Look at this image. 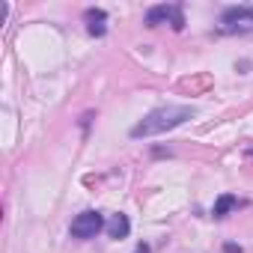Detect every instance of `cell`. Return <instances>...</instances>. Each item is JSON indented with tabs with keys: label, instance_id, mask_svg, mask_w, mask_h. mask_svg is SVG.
I'll list each match as a JSON object with an SVG mask.
<instances>
[{
	"label": "cell",
	"instance_id": "cell-1",
	"mask_svg": "<svg viewBox=\"0 0 253 253\" xmlns=\"http://www.w3.org/2000/svg\"><path fill=\"white\" fill-rule=\"evenodd\" d=\"M194 116V107L188 104H167V107H158L152 113H146L134 128H131V137L140 140V137H155V134H164V131H173L179 128L182 122H188Z\"/></svg>",
	"mask_w": 253,
	"mask_h": 253
},
{
	"label": "cell",
	"instance_id": "cell-2",
	"mask_svg": "<svg viewBox=\"0 0 253 253\" xmlns=\"http://www.w3.org/2000/svg\"><path fill=\"white\" fill-rule=\"evenodd\" d=\"M223 33H253V6H229L220 15Z\"/></svg>",
	"mask_w": 253,
	"mask_h": 253
},
{
	"label": "cell",
	"instance_id": "cell-3",
	"mask_svg": "<svg viewBox=\"0 0 253 253\" xmlns=\"http://www.w3.org/2000/svg\"><path fill=\"white\" fill-rule=\"evenodd\" d=\"M101 229H104V217H101V211H92V209L81 211V214L72 220V226H69L72 238H81V241H86V238H95Z\"/></svg>",
	"mask_w": 253,
	"mask_h": 253
},
{
	"label": "cell",
	"instance_id": "cell-4",
	"mask_svg": "<svg viewBox=\"0 0 253 253\" xmlns=\"http://www.w3.org/2000/svg\"><path fill=\"white\" fill-rule=\"evenodd\" d=\"M146 24H149V27H158V24H173L176 30H182V27H185L182 6H167V3L152 6V9L146 12Z\"/></svg>",
	"mask_w": 253,
	"mask_h": 253
},
{
	"label": "cell",
	"instance_id": "cell-5",
	"mask_svg": "<svg viewBox=\"0 0 253 253\" xmlns=\"http://www.w3.org/2000/svg\"><path fill=\"white\" fill-rule=\"evenodd\" d=\"M128 232H131V220L125 217V214H113V217L107 220V235H110V238L119 241V238H125Z\"/></svg>",
	"mask_w": 253,
	"mask_h": 253
},
{
	"label": "cell",
	"instance_id": "cell-6",
	"mask_svg": "<svg viewBox=\"0 0 253 253\" xmlns=\"http://www.w3.org/2000/svg\"><path fill=\"white\" fill-rule=\"evenodd\" d=\"M86 30L89 36H104V21H107V12L104 9H86Z\"/></svg>",
	"mask_w": 253,
	"mask_h": 253
},
{
	"label": "cell",
	"instance_id": "cell-7",
	"mask_svg": "<svg viewBox=\"0 0 253 253\" xmlns=\"http://www.w3.org/2000/svg\"><path fill=\"white\" fill-rule=\"evenodd\" d=\"M235 206H238V200H235L232 194H223V197H217V200H214V209H211V214H214V217H226V214H229Z\"/></svg>",
	"mask_w": 253,
	"mask_h": 253
},
{
	"label": "cell",
	"instance_id": "cell-8",
	"mask_svg": "<svg viewBox=\"0 0 253 253\" xmlns=\"http://www.w3.org/2000/svg\"><path fill=\"white\" fill-rule=\"evenodd\" d=\"M226 253H241V247H235V244H226Z\"/></svg>",
	"mask_w": 253,
	"mask_h": 253
},
{
	"label": "cell",
	"instance_id": "cell-9",
	"mask_svg": "<svg viewBox=\"0 0 253 253\" xmlns=\"http://www.w3.org/2000/svg\"><path fill=\"white\" fill-rule=\"evenodd\" d=\"M134 253H149V244H137V250Z\"/></svg>",
	"mask_w": 253,
	"mask_h": 253
}]
</instances>
